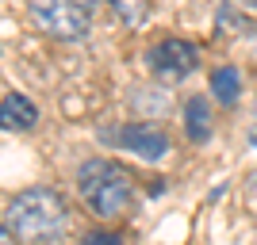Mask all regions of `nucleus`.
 I'll return each instance as SVG.
<instances>
[{
    "label": "nucleus",
    "instance_id": "f257e3e1",
    "mask_svg": "<svg viewBox=\"0 0 257 245\" xmlns=\"http://www.w3.org/2000/svg\"><path fill=\"white\" fill-rule=\"evenodd\" d=\"M8 226L23 245H50L69 226V207L54 188H27L8 203Z\"/></svg>",
    "mask_w": 257,
    "mask_h": 245
},
{
    "label": "nucleus",
    "instance_id": "f03ea898",
    "mask_svg": "<svg viewBox=\"0 0 257 245\" xmlns=\"http://www.w3.org/2000/svg\"><path fill=\"white\" fill-rule=\"evenodd\" d=\"M77 192L81 199L100 214V218H119V214L131 211V199H135V184L119 165L104 157H92L77 169Z\"/></svg>",
    "mask_w": 257,
    "mask_h": 245
},
{
    "label": "nucleus",
    "instance_id": "7ed1b4c3",
    "mask_svg": "<svg viewBox=\"0 0 257 245\" xmlns=\"http://www.w3.org/2000/svg\"><path fill=\"white\" fill-rule=\"evenodd\" d=\"M31 20L39 23V31L62 43H77L85 39L92 27V8L77 4V0H31Z\"/></svg>",
    "mask_w": 257,
    "mask_h": 245
},
{
    "label": "nucleus",
    "instance_id": "20e7f679",
    "mask_svg": "<svg viewBox=\"0 0 257 245\" xmlns=\"http://www.w3.org/2000/svg\"><path fill=\"white\" fill-rule=\"evenodd\" d=\"M104 142L135 153L139 161H161L165 153H169V138H165L158 127H150V123H131V127L104 130Z\"/></svg>",
    "mask_w": 257,
    "mask_h": 245
},
{
    "label": "nucleus",
    "instance_id": "39448f33",
    "mask_svg": "<svg viewBox=\"0 0 257 245\" xmlns=\"http://www.w3.org/2000/svg\"><path fill=\"white\" fill-rule=\"evenodd\" d=\"M146 62H150L154 73L181 81V77H188L196 65H200V50H196L188 39H165V43H158L146 54Z\"/></svg>",
    "mask_w": 257,
    "mask_h": 245
},
{
    "label": "nucleus",
    "instance_id": "423d86ee",
    "mask_svg": "<svg viewBox=\"0 0 257 245\" xmlns=\"http://www.w3.org/2000/svg\"><path fill=\"white\" fill-rule=\"evenodd\" d=\"M39 123V107L20 92H8L0 100V130H31Z\"/></svg>",
    "mask_w": 257,
    "mask_h": 245
},
{
    "label": "nucleus",
    "instance_id": "0eeeda50",
    "mask_svg": "<svg viewBox=\"0 0 257 245\" xmlns=\"http://www.w3.org/2000/svg\"><path fill=\"white\" fill-rule=\"evenodd\" d=\"M184 130H188L192 142L211 138V104H207V96H192L184 104Z\"/></svg>",
    "mask_w": 257,
    "mask_h": 245
},
{
    "label": "nucleus",
    "instance_id": "6e6552de",
    "mask_svg": "<svg viewBox=\"0 0 257 245\" xmlns=\"http://www.w3.org/2000/svg\"><path fill=\"white\" fill-rule=\"evenodd\" d=\"M211 92L219 104H238V92H242V77H238V69H230V65H219L211 73Z\"/></svg>",
    "mask_w": 257,
    "mask_h": 245
},
{
    "label": "nucleus",
    "instance_id": "1a4fd4ad",
    "mask_svg": "<svg viewBox=\"0 0 257 245\" xmlns=\"http://www.w3.org/2000/svg\"><path fill=\"white\" fill-rule=\"evenodd\" d=\"M219 27L230 35H253V20H246L242 12H234V4H223L219 8Z\"/></svg>",
    "mask_w": 257,
    "mask_h": 245
},
{
    "label": "nucleus",
    "instance_id": "9d476101",
    "mask_svg": "<svg viewBox=\"0 0 257 245\" xmlns=\"http://www.w3.org/2000/svg\"><path fill=\"white\" fill-rule=\"evenodd\" d=\"M111 8L119 12V20L131 23V27H139L146 20V12H150V0H111Z\"/></svg>",
    "mask_w": 257,
    "mask_h": 245
},
{
    "label": "nucleus",
    "instance_id": "9b49d317",
    "mask_svg": "<svg viewBox=\"0 0 257 245\" xmlns=\"http://www.w3.org/2000/svg\"><path fill=\"white\" fill-rule=\"evenodd\" d=\"M81 245H123L119 241V234H107V230H92V234H85V241Z\"/></svg>",
    "mask_w": 257,
    "mask_h": 245
},
{
    "label": "nucleus",
    "instance_id": "f8f14e48",
    "mask_svg": "<svg viewBox=\"0 0 257 245\" xmlns=\"http://www.w3.org/2000/svg\"><path fill=\"white\" fill-rule=\"evenodd\" d=\"M0 245H23L20 237L12 234V226H8V222H0Z\"/></svg>",
    "mask_w": 257,
    "mask_h": 245
},
{
    "label": "nucleus",
    "instance_id": "ddd939ff",
    "mask_svg": "<svg viewBox=\"0 0 257 245\" xmlns=\"http://www.w3.org/2000/svg\"><path fill=\"white\" fill-rule=\"evenodd\" d=\"M234 4H238V8H253L257 12V0H234Z\"/></svg>",
    "mask_w": 257,
    "mask_h": 245
},
{
    "label": "nucleus",
    "instance_id": "4468645a",
    "mask_svg": "<svg viewBox=\"0 0 257 245\" xmlns=\"http://www.w3.org/2000/svg\"><path fill=\"white\" fill-rule=\"evenodd\" d=\"M77 4H85V8H92V4H96V0H77Z\"/></svg>",
    "mask_w": 257,
    "mask_h": 245
},
{
    "label": "nucleus",
    "instance_id": "2eb2a0df",
    "mask_svg": "<svg viewBox=\"0 0 257 245\" xmlns=\"http://www.w3.org/2000/svg\"><path fill=\"white\" fill-rule=\"evenodd\" d=\"M253 123H257V96H253Z\"/></svg>",
    "mask_w": 257,
    "mask_h": 245
}]
</instances>
